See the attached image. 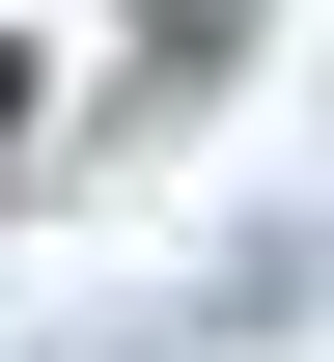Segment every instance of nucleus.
Masks as SVG:
<instances>
[{"label": "nucleus", "instance_id": "f257e3e1", "mask_svg": "<svg viewBox=\"0 0 334 362\" xmlns=\"http://www.w3.org/2000/svg\"><path fill=\"white\" fill-rule=\"evenodd\" d=\"M0 112H28V84H0Z\"/></svg>", "mask_w": 334, "mask_h": 362}]
</instances>
